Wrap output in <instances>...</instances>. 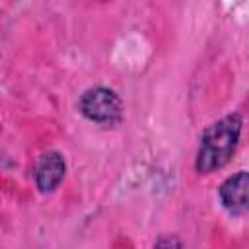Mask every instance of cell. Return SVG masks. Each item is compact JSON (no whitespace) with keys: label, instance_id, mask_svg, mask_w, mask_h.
Wrapping results in <instances>:
<instances>
[{"label":"cell","instance_id":"6da1fadb","mask_svg":"<svg viewBox=\"0 0 249 249\" xmlns=\"http://www.w3.org/2000/svg\"><path fill=\"white\" fill-rule=\"evenodd\" d=\"M243 132V115L233 111L214 123H210L198 140L195 156V171L198 175H210L226 167L237 152Z\"/></svg>","mask_w":249,"mask_h":249},{"label":"cell","instance_id":"7a4b0ae2","mask_svg":"<svg viewBox=\"0 0 249 249\" xmlns=\"http://www.w3.org/2000/svg\"><path fill=\"white\" fill-rule=\"evenodd\" d=\"M80 115L103 128H115L124 121V101L107 86H91L78 97Z\"/></svg>","mask_w":249,"mask_h":249},{"label":"cell","instance_id":"3957f363","mask_svg":"<svg viewBox=\"0 0 249 249\" xmlns=\"http://www.w3.org/2000/svg\"><path fill=\"white\" fill-rule=\"evenodd\" d=\"M66 160L64 154L58 150H47L43 152L35 165H33V183L41 195H51L54 193L60 183L66 177Z\"/></svg>","mask_w":249,"mask_h":249},{"label":"cell","instance_id":"277c9868","mask_svg":"<svg viewBox=\"0 0 249 249\" xmlns=\"http://www.w3.org/2000/svg\"><path fill=\"white\" fill-rule=\"evenodd\" d=\"M247 187H249V175L243 169L226 177L220 183L218 200L231 216H245L247 214V208H249Z\"/></svg>","mask_w":249,"mask_h":249},{"label":"cell","instance_id":"5b68a950","mask_svg":"<svg viewBox=\"0 0 249 249\" xmlns=\"http://www.w3.org/2000/svg\"><path fill=\"white\" fill-rule=\"evenodd\" d=\"M156 247H183V241L177 235H161L154 241Z\"/></svg>","mask_w":249,"mask_h":249}]
</instances>
